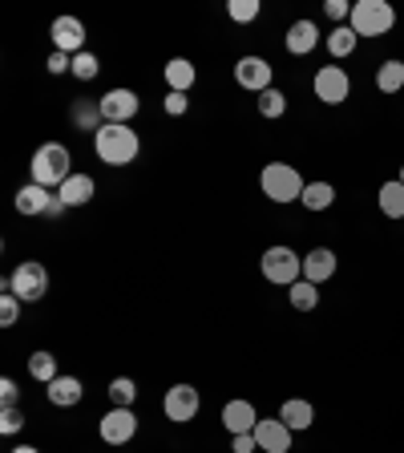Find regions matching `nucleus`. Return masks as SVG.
Instances as JSON below:
<instances>
[{
	"mask_svg": "<svg viewBox=\"0 0 404 453\" xmlns=\"http://www.w3.org/2000/svg\"><path fill=\"white\" fill-rule=\"evenodd\" d=\"M94 150L105 166H130L141 150V138L130 130V126H110L105 122L102 130L94 134Z\"/></svg>",
	"mask_w": 404,
	"mask_h": 453,
	"instance_id": "obj_1",
	"label": "nucleus"
},
{
	"mask_svg": "<svg viewBox=\"0 0 404 453\" xmlns=\"http://www.w3.org/2000/svg\"><path fill=\"white\" fill-rule=\"evenodd\" d=\"M69 146H61V142H45L37 154H33V162H28V170H33V182L37 187H61V182L73 174V166H69Z\"/></svg>",
	"mask_w": 404,
	"mask_h": 453,
	"instance_id": "obj_2",
	"label": "nucleus"
},
{
	"mask_svg": "<svg viewBox=\"0 0 404 453\" xmlns=\"http://www.w3.org/2000/svg\"><path fill=\"white\" fill-rule=\"evenodd\" d=\"M259 187H263V195L271 198V203H300L303 198V174L295 166H287V162H267L263 174H259Z\"/></svg>",
	"mask_w": 404,
	"mask_h": 453,
	"instance_id": "obj_3",
	"label": "nucleus"
},
{
	"mask_svg": "<svg viewBox=\"0 0 404 453\" xmlns=\"http://www.w3.org/2000/svg\"><path fill=\"white\" fill-rule=\"evenodd\" d=\"M348 25L356 28V37H385L396 25V9L388 0H356Z\"/></svg>",
	"mask_w": 404,
	"mask_h": 453,
	"instance_id": "obj_4",
	"label": "nucleus"
},
{
	"mask_svg": "<svg viewBox=\"0 0 404 453\" xmlns=\"http://www.w3.org/2000/svg\"><path fill=\"white\" fill-rule=\"evenodd\" d=\"M259 267H263V275L271 283H279V288H292V283L303 280V255H295L292 247H267L263 259H259Z\"/></svg>",
	"mask_w": 404,
	"mask_h": 453,
	"instance_id": "obj_5",
	"label": "nucleus"
},
{
	"mask_svg": "<svg viewBox=\"0 0 404 453\" xmlns=\"http://www.w3.org/2000/svg\"><path fill=\"white\" fill-rule=\"evenodd\" d=\"M4 288H9V292L17 296L20 303L45 300V292H49V272H45V264H33V259H25V264H20L17 272L4 280Z\"/></svg>",
	"mask_w": 404,
	"mask_h": 453,
	"instance_id": "obj_6",
	"label": "nucleus"
},
{
	"mask_svg": "<svg viewBox=\"0 0 404 453\" xmlns=\"http://www.w3.org/2000/svg\"><path fill=\"white\" fill-rule=\"evenodd\" d=\"M316 97H320L324 105H344L352 97V77L344 65H324L316 69Z\"/></svg>",
	"mask_w": 404,
	"mask_h": 453,
	"instance_id": "obj_7",
	"label": "nucleus"
},
{
	"mask_svg": "<svg viewBox=\"0 0 404 453\" xmlns=\"http://www.w3.org/2000/svg\"><path fill=\"white\" fill-rule=\"evenodd\" d=\"M162 409H166V417L174 425H187L198 417V409H202V396H198L194 385H174L166 388V401H162Z\"/></svg>",
	"mask_w": 404,
	"mask_h": 453,
	"instance_id": "obj_8",
	"label": "nucleus"
},
{
	"mask_svg": "<svg viewBox=\"0 0 404 453\" xmlns=\"http://www.w3.org/2000/svg\"><path fill=\"white\" fill-rule=\"evenodd\" d=\"M97 105H102V118L110 126H130L141 102H138V94H133V89H110L105 97H97Z\"/></svg>",
	"mask_w": 404,
	"mask_h": 453,
	"instance_id": "obj_9",
	"label": "nucleus"
},
{
	"mask_svg": "<svg viewBox=\"0 0 404 453\" xmlns=\"http://www.w3.org/2000/svg\"><path fill=\"white\" fill-rule=\"evenodd\" d=\"M235 81L243 85V89H251V94H267L275 81V69L267 65L263 57H239L235 61Z\"/></svg>",
	"mask_w": 404,
	"mask_h": 453,
	"instance_id": "obj_10",
	"label": "nucleus"
},
{
	"mask_svg": "<svg viewBox=\"0 0 404 453\" xmlns=\"http://www.w3.org/2000/svg\"><path fill=\"white\" fill-rule=\"evenodd\" d=\"M97 429H102L105 445H126V441H133V434H138V417H133V409H110Z\"/></svg>",
	"mask_w": 404,
	"mask_h": 453,
	"instance_id": "obj_11",
	"label": "nucleus"
},
{
	"mask_svg": "<svg viewBox=\"0 0 404 453\" xmlns=\"http://www.w3.org/2000/svg\"><path fill=\"white\" fill-rule=\"evenodd\" d=\"M255 441L263 453H287L292 449V429L279 421V417H259L255 425Z\"/></svg>",
	"mask_w": 404,
	"mask_h": 453,
	"instance_id": "obj_12",
	"label": "nucleus"
},
{
	"mask_svg": "<svg viewBox=\"0 0 404 453\" xmlns=\"http://www.w3.org/2000/svg\"><path fill=\"white\" fill-rule=\"evenodd\" d=\"M49 33H53V49H61L69 57L85 53V25L77 17H57Z\"/></svg>",
	"mask_w": 404,
	"mask_h": 453,
	"instance_id": "obj_13",
	"label": "nucleus"
},
{
	"mask_svg": "<svg viewBox=\"0 0 404 453\" xmlns=\"http://www.w3.org/2000/svg\"><path fill=\"white\" fill-rule=\"evenodd\" d=\"M332 275H336V251H332V247H311V251L303 255V280L320 288Z\"/></svg>",
	"mask_w": 404,
	"mask_h": 453,
	"instance_id": "obj_14",
	"label": "nucleus"
},
{
	"mask_svg": "<svg viewBox=\"0 0 404 453\" xmlns=\"http://www.w3.org/2000/svg\"><path fill=\"white\" fill-rule=\"evenodd\" d=\"M223 425H226V434L235 437V434H255V425H259V413H255L251 401H226L223 405Z\"/></svg>",
	"mask_w": 404,
	"mask_h": 453,
	"instance_id": "obj_15",
	"label": "nucleus"
},
{
	"mask_svg": "<svg viewBox=\"0 0 404 453\" xmlns=\"http://www.w3.org/2000/svg\"><path fill=\"white\" fill-rule=\"evenodd\" d=\"M275 417H279V421L287 425L292 434H303V429H311V425H316V409H311V401H303V396H292V401H283Z\"/></svg>",
	"mask_w": 404,
	"mask_h": 453,
	"instance_id": "obj_16",
	"label": "nucleus"
},
{
	"mask_svg": "<svg viewBox=\"0 0 404 453\" xmlns=\"http://www.w3.org/2000/svg\"><path fill=\"white\" fill-rule=\"evenodd\" d=\"M94 190H97V182L89 179V174H69V179L57 187V198H61L65 207H85V203L94 198Z\"/></svg>",
	"mask_w": 404,
	"mask_h": 453,
	"instance_id": "obj_17",
	"label": "nucleus"
},
{
	"mask_svg": "<svg viewBox=\"0 0 404 453\" xmlns=\"http://www.w3.org/2000/svg\"><path fill=\"white\" fill-rule=\"evenodd\" d=\"M198 81V69L194 61H187V57H170L166 61V85H170V94H190Z\"/></svg>",
	"mask_w": 404,
	"mask_h": 453,
	"instance_id": "obj_18",
	"label": "nucleus"
},
{
	"mask_svg": "<svg viewBox=\"0 0 404 453\" xmlns=\"http://www.w3.org/2000/svg\"><path fill=\"white\" fill-rule=\"evenodd\" d=\"M316 45H320V28H316V20H295V25L287 28V53L292 57H308Z\"/></svg>",
	"mask_w": 404,
	"mask_h": 453,
	"instance_id": "obj_19",
	"label": "nucleus"
},
{
	"mask_svg": "<svg viewBox=\"0 0 404 453\" xmlns=\"http://www.w3.org/2000/svg\"><path fill=\"white\" fill-rule=\"evenodd\" d=\"M53 198H57V195H49V187H37V182H28V187L17 190V211H20V215H49Z\"/></svg>",
	"mask_w": 404,
	"mask_h": 453,
	"instance_id": "obj_20",
	"label": "nucleus"
},
{
	"mask_svg": "<svg viewBox=\"0 0 404 453\" xmlns=\"http://www.w3.org/2000/svg\"><path fill=\"white\" fill-rule=\"evenodd\" d=\"M81 380L77 377H57L53 385H49V401H53L57 409H73V405H81Z\"/></svg>",
	"mask_w": 404,
	"mask_h": 453,
	"instance_id": "obj_21",
	"label": "nucleus"
},
{
	"mask_svg": "<svg viewBox=\"0 0 404 453\" xmlns=\"http://www.w3.org/2000/svg\"><path fill=\"white\" fill-rule=\"evenodd\" d=\"M69 118H73V126H77V130H85V134H89V130L97 134L105 126L102 105H97V102H85V97H77V102L69 105Z\"/></svg>",
	"mask_w": 404,
	"mask_h": 453,
	"instance_id": "obj_22",
	"label": "nucleus"
},
{
	"mask_svg": "<svg viewBox=\"0 0 404 453\" xmlns=\"http://www.w3.org/2000/svg\"><path fill=\"white\" fill-rule=\"evenodd\" d=\"M377 203H380V215H385V219H404V182L400 179H388L385 187H380Z\"/></svg>",
	"mask_w": 404,
	"mask_h": 453,
	"instance_id": "obj_23",
	"label": "nucleus"
},
{
	"mask_svg": "<svg viewBox=\"0 0 404 453\" xmlns=\"http://www.w3.org/2000/svg\"><path fill=\"white\" fill-rule=\"evenodd\" d=\"M356 45H360V37H356V28L352 25H336L328 33V53L332 57H352L356 53Z\"/></svg>",
	"mask_w": 404,
	"mask_h": 453,
	"instance_id": "obj_24",
	"label": "nucleus"
},
{
	"mask_svg": "<svg viewBox=\"0 0 404 453\" xmlns=\"http://www.w3.org/2000/svg\"><path fill=\"white\" fill-rule=\"evenodd\" d=\"M28 377L33 380H41V385H53L57 377H61V372H57V357L53 352H33V357H28Z\"/></svg>",
	"mask_w": 404,
	"mask_h": 453,
	"instance_id": "obj_25",
	"label": "nucleus"
},
{
	"mask_svg": "<svg viewBox=\"0 0 404 453\" xmlns=\"http://www.w3.org/2000/svg\"><path fill=\"white\" fill-rule=\"evenodd\" d=\"M308 211H328L332 203H336V187L332 182H308L303 187V198H300Z\"/></svg>",
	"mask_w": 404,
	"mask_h": 453,
	"instance_id": "obj_26",
	"label": "nucleus"
},
{
	"mask_svg": "<svg viewBox=\"0 0 404 453\" xmlns=\"http://www.w3.org/2000/svg\"><path fill=\"white\" fill-rule=\"evenodd\" d=\"M377 89H380V94H400V89H404V61H380Z\"/></svg>",
	"mask_w": 404,
	"mask_h": 453,
	"instance_id": "obj_27",
	"label": "nucleus"
},
{
	"mask_svg": "<svg viewBox=\"0 0 404 453\" xmlns=\"http://www.w3.org/2000/svg\"><path fill=\"white\" fill-rule=\"evenodd\" d=\"M287 300H292L295 311H316V308H320V288H316V283H308V280H300V283H292V288H287Z\"/></svg>",
	"mask_w": 404,
	"mask_h": 453,
	"instance_id": "obj_28",
	"label": "nucleus"
},
{
	"mask_svg": "<svg viewBox=\"0 0 404 453\" xmlns=\"http://www.w3.org/2000/svg\"><path fill=\"white\" fill-rule=\"evenodd\" d=\"M133 396H138V385H133L130 377H113V380H110V401H113V409H130Z\"/></svg>",
	"mask_w": 404,
	"mask_h": 453,
	"instance_id": "obj_29",
	"label": "nucleus"
},
{
	"mask_svg": "<svg viewBox=\"0 0 404 453\" xmlns=\"http://www.w3.org/2000/svg\"><path fill=\"white\" fill-rule=\"evenodd\" d=\"M259 113L263 118H283L287 113V97H283V89H267V94H259Z\"/></svg>",
	"mask_w": 404,
	"mask_h": 453,
	"instance_id": "obj_30",
	"label": "nucleus"
},
{
	"mask_svg": "<svg viewBox=\"0 0 404 453\" xmlns=\"http://www.w3.org/2000/svg\"><path fill=\"white\" fill-rule=\"evenodd\" d=\"M97 73H102V61H97V53H89V49H85V53L73 57V77H77V81H94Z\"/></svg>",
	"mask_w": 404,
	"mask_h": 453,
	"instance_id": "obj_31",
	"label": "nucleus"
},
{
	"mask_svg": "<svg viewBox=\"0 0 404 453\" xmlns=\"http://www.w3.org/2000/svg\"><path fill=\"white\" fill-rule=\"evenodd\" d=\"M226 17L235 20V25H251L259 17V0H231L226 4Z\"/></svg>",
	"mask_w": 404,
	"mask_h": 453,
	"instance_id": "obj_32",
	"label": "nucleus"
},
{
	"mask_svg": "<svg viewBox=\"0 0 404 453\" xmlns=\"http://www.w3.org/2000/svg\"><path fill=\"white\" fill-rule=\"evenodd\" d=\"M17 316H20V300L9 292V288H4V292H0V328H12V324H17Z\"/></svg>",
	"mask_w": 404,
	"mask_h": 453,
	"instance_id": "obj_33",
	"label": "nucleus"
},
{
	"mask_svg": "<svg viewBox=\"0 0 404 453\" xmlns=\"http://www.w3.org/2000/svg\"><path fill=\"white\" fill-rule=\"evenodd\" d=\"M20 425H25V413H20L17 405H4V413H0V429H4V434H20Z\"/></svg>",
	"mask_w": 404,
	"mask_h": 453,
	"instance_id": "obj_34",
	"label": "nucleus"
},
{
	"mask_svg": "<svg viewBox=\"0 0 404 453\" xmlns=\"http://www.w3.org/2000/svg\"><path fill=\"white\" fill-rule=\"evenodd\" d=\"M324 12H328V17L336 20V25H348L352 4H348V0H328V4H324Z\"/></svg>",
	"mask_w": 404,
	"mask_h": 453,
	"instance_id": "obj_35",
	"label": "nucleus"
},
{
	"mask_svg": "<svg viewBox=\"0 0 404 453\" xmlns=\"http://www.w3.org/2000/svg\"><path fill=\"white\" fill-rule=\"evenodd\" d=\"M49 73H73V57L53 49V53H49Z\"/></svg>",
	"mask_w": 404,
	"mask_h": 453,
	"instance_id": "obj_36",
	"label": "nucleus"
},
{
	"mask_svg": "<svg viewBox=\"0 0 404 453\" xmlns=\"http://www.w3.org/2000/svg\"><path fill=\"white\" fill-rule=\"evenodd\" d=\"M190 110V97L187 94H166V113L170 118H182Z\"/></svg>",
	"mask_w": 404,
	"mask_h": 453,
	"instance_id": "obj_37",
	"label": "nucleus"
},
{
	"mask_svg": "<svg viewBox=\"0 0 404 453\" xmlns=\"http://www.w3.org/2000/svg\"><path fill=\"white\" fill-rule=\"evenodd\" d=\"M255 449H259L255 434H235L231 437V453H255Z\"/></svg>",
	"mask_w": 404,
	"mask_h": 453,
	"instance_id": "obj_38",
	"label": "nucleus"
},
{
	"mask_svg": "<svg viewBox=\"0 0 404 453\" xmlns=\"http://www.w3.org/2000/svg\"><path fill=\"white\" fill-rule=\"evenodd\" d=\"M0 396H4V405H17V396H20L17 380H12V377H4V380H0Z\"/></svg>",
	"mask_w": 404,
	"mask_h": 453,
	"instance_id": "obj_39",
	"label": "nucleus"
},
{
	"mask_svg": "<svg viewBox=\"0 0 404 453\" xmlns=\"http://www.w3.org/2000/svg\"><path fill=\"white\" fill-rule=\"evenodd\" d=\"M65 211H69L65 203H61V198H53V207H49V215H45V219H61V215H65Z\"/></svg>",
	"mask_w": 404,
	"mask_h": 453,
	"instance_id": "obj_40",
	"label": "nucleus"
},
{
	"mask_svg": "<svg viewBox=\"0 0 404 453\" xmlns=\"http://www.w3.org/2000/svg\"><path fill=\"white\" fill-rule=\"evenodd\" d=\"M12 453H41V449H33V445H17Z\"/></svg>",
	"mask_w": 404,
	"mask_h": 453,
	"instance_id": "obj_41",
	"label": "nucleus"
},
{
	"mask_svg": "<svg viewBox=\"0 0 404 453\" xmlns=\"http://www.w3.org/2000/svg\"><path fill=\"white\" fill-rule=\"evenodd\" d=\"M400 182H404V166H400Z\"/></svg>",
	"mask_w": 404,
	"mask_h": 453,
	"instance_id": "obj_42",
	"label": "nucleus"
}]
</instances>
